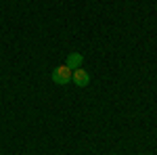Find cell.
<instances>
[{
	"label": "cell",
	"instance_id": "1",
	"mask_svg": "<svg viewBox=\"0 0 157 155\" xmlns=\"http://www.w3.org/2000/svg\"><path fill=\"white\" fill-rule=\"evenodd\" d=\"M71 69L63 63V65H57L55 69H52V73H50V80L55 84H59V86H65L67 82H71Z\"/></svg>",
	"mask_w": 157,
	"mask_h": 155
},
{
	"label": "cell",
	"instance_id": "2",
	"mask_svg": "<svg viewBox=\"0 0 157 155\" xmlns=\"http://www.w3.org/2000/svg\"><path fill=\"white\" fill-rule=\"evenodd\" d=\"M71 82L75 84V86H80V88H84V86H88V82H90V73L86 72V69H82V67H78V69H73V73H71Z\"/></svg>",
	"mask_w": 157,
	"mask_h": 155
},
{
	"label": "cell",
	"instance_id": "3",
	"mask_svg": "<svg viewBox=\"0 0 157 155\" xmlns=\"http://www.w3.org/2000/svg\"><path fill=\"white\" fill-rule=\"evenodd\" d=\"M82 61H84V55H80V52H71V55H67V61H65V65L69 67V69H78L80 65H82Z\"/></svg>",
	"mask_w": 157,
	"mask_h": 155
}]
</instances>
